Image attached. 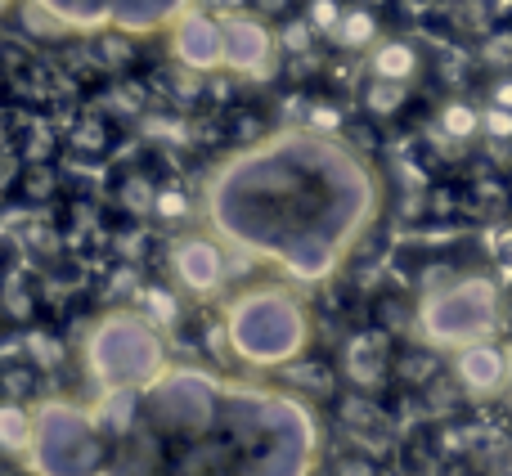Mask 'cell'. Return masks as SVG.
<instances>
[{"label": "cell", "instance_id": "obj_13", "mask_svg": "<svg viewBox=\"0 0 512 476\" xmlns=\"http://www.w3.org/2000/svg\"><path fill=\"white\" fill-rule=\"evenodd\" d=\"M450 378L468 400H508V346L499 337L450 355Z\"/></svg>", "mask_w": 512, "mask_h": 476}, {"label": "cell", "instance_id": "obj_19", "mask_svg": "<svg viewBox=\"0 0 512 476\" xmlns=\"http://www.w3.org/2000/svg\"><path fill=\"white\" fill-rule=\"evenodd\" d=\"M5 306H9V319H14V328L36 324V306H41V292H36V274L18 270V265H14V270H9Z\"/></svg>", "mask_w": 512, "mask_h": 476}, {"label": "cell", "instance_id": "obj_5", "mask_svg": "<svg viewBox=\"0 0 512 476\" xmlns=\"http://www.w3.org/2000/svg\"><path fill=\"white\" fill-rule=\"evenodd\" d=\"M81 369L99 396L144 391L171 369V351L144 310H108L81 342Z\"/></svg>", "mask_w": 512, "mask_h": 476}, {"label": "cell", "instance_id": "obj_14", "mask_svg": "<svg viewBox=\"0 0 512 476\" xmlns=\"http://www.w3.org/2000/svg\"><path fill=\"white\" fill-rule=\"evenodd\" d=\"M162 180L144 167H126L113 185V207L126 221H153V203H158Z\"/></svg>", "mask_w": 512, "mask_h": 476}, {"label": "cell", "instance_id": "obj_4", "mask_svg": "<svg viewBox=\"0 0 512 476\" xmlns=\"http://www.w3.org/2000/svg\"><path fill=\"white\" fill-rule=\"evenodd\" d=\"M504 283L508 279L499 274V265L486 261L418 292L414 337L432 342L445 355L490 342V337H504Z\"/></svg>", "mask_w": 512, "mask_h": 476}, {"label": "cell", "instance_id": "obj_17", "mask_svg": "<svg viewBox=\"0 0 512 476\" xmlns=\"http://www.w3.org/2000/svg\"><path fill=\"white\" fill-rule=\"evenodd\" d=\"M472 63L481 72H490V77H508L512 72V9L472 45Z\"/></svg>", "mask_w": 512, "mask_h": 476}, {"label": "cell", "instance_id": "obj_6", "mask_svg": "<svg viewBox=\"0 0 512 476\" xmlns=\"http://www.w3.org/2000/svg\"><path fill=\"white\" fill-rule=\"evenodd\" d=\"M117 463V436L95 405L72 396H45L36 405V441L27 468L36 476H108Z\"/></svg>", "mask_w": 512, "mask_h": 476}, {"label": "cell", "instance_id": "obj_2", "mask_svg": "<svg viewBox=\"0 0 512 476\" xmlns=\"http://www.w3.org/2000/svg\"><path fill=\"white\" fill-rule=\"evenodd\" d=\"M319 414L288 387L171 364L135 396L108 476H315Z\"/></svg>", "mask_w": 512, "mask_h": 476}, {"label": "cell", "instance_id": "obj_23", "mask_svg": "<svg viewBox=\"0 0 512 476\" xmlns=\"http://www.w3.org/2000/svg\"><path fill=\"white\" fill-rule=\"evenodd\" d=\"M504 337H512V274L504 283Z\"/></svg>", "mask_w": 512, "mask_h": 476}, {"label": "cell", "instance_id": "obj_12", "mask_svg": "<svg viewBox=\"0 0 512 476\" xmlns=\"http://www.w3.org/2000/svg\"><path fill=\"white\" fill-rule=\"evenodd\" d=\"M171 32V59L180 68H194V72H225V18L221 9H207L194 5L167 27Z\"/></svg>", "mask_w": 512, "mask_h": 476}, {"label": "cell", "instance_id": "obj_11", "mask_svg": "<svg viewBox=\"0 0 512 476\" xmlns=\"http://www.w3.org/2000/svg\"><path fill=\"white\" fill-rule=\"evenodd\" d=\"M364 77L369 81H387V86H405V90H418L423 77H432L436 59H432V45L423 41L418 32H387L369 54H364Z\"/></svg>", "mask_w": 512, "mask_h": 476}, {"label": "cell", "instance_id": "obj_18", "mask_svg": "<svg viewBox=\"0 0 512 476\" xmlns=\"http://www.w3.org/2000/svg\"><path fill=\"white\" fill-rule=\"evenodd\" d=\"M14 144L18 153H23V162H54V149H63L59 131H54L50 117H23V122H14Z\"/></svg>", "mask_w": 512, "mask_h": 476}, {"label": "cell", "instance_id": "obj_16", "mask_svg": "<svg viewBox=\"0 0 512 476\" xmlns=\"http://www.w3.org/2000/svg\"><path fill=\"white\" fill-rule=\"evenodd\" d=\"M108 144H113V126H108V117H95V113H86L81 122H72V131L63 135V149L81 162H104Z\"/></svg>", "mask_w": 512, "mask_h": 476}, {"label": "cell", "instance_id": "obj_7", "mask_svg": "<svg viewBox=\"0 0 512 476\" xmlns=\"http://www.w3.org/2000/svg\"><path fill=\"white\" fill-rule=\"evenodd\" d=\"M234 261L239 252L212 230H185L167 238V274L189 301L225 297L234 283Z\"/></svg>", "mask_w": 512, "mask_h": 476}, {"label": "cell", "instance_id": "obj_15", "mask_svg": "<svg viewBox=\"0 0 512 476\" xmlns=\"http://www.w3.org/2000/svg\"><path fill=\"white\" fill-rule=\"evenodd\" d=\"M0 436H5V454L14 463H27L36 441V405H23V400H5L0 409Z\"/></svg>", "mask_w": 512, "mask_h": 476}, {"label": "cell", "instance_id": "obj_9", "mask_svg": "<svg viewBox=\"0 0 512 476\" xmlns=\"http://www.w3.org/2000/svg\"><path fill=\"white\" fill-rule=\"evenodd\" d=\"M221 18H225V72L239 81L274 77V68L283 63L274 23L256 18L252 9H230V14H221Z\"/></svg>", "mask_w": 512, "mask_h": 476}, {"label": "cell", "instance_id": "obj_22", "mask_svg": "<svg viewBox=\"0 0 512 476\" xmlns=\"http://www.w3.org/2000/svg\"><path fill=\"white\" fill-rule=\"evenodd\" d=\"M18 194H23L32 207H45L50 198H59V171H54V162H27L23 189H18Z\"/></svg>", "mask_w": 512, "mask_h": 476}, {"label": "cell", "instance_id": "obj_21", "mask_svg": "<svg viewBox=\"0 0 512 476\" xmlns=\"http://www.w3.org/2000/svg\"><path fill=\"white\" fill-rule=\"evenodd\" d=\"M194 212H203V203H194V198H189V189L180 185V180H162L158 203H153V221L167 225V230H176V225H185Z\"/></svg>", "mask_w": 512, "mask_h": 476}, {"label": "cell", "instance_id": "obj_10", "mask_svg": "<svg viewBox=\"0 0 512 476\" xmlns=\"http://www.w3.org/2000/svg\"><path fill=\"white\" fill-rule=\"evenodd\" d=\"M396 346L400 337H391L387 328L364 324L351 328L337 346V373H342V387L351 391H373L382 396V387H391V364H396Z\"/></svg>", "mask_w": 512, "mask_h": 476}, {"label": "cell", "instance_id": "obj_1", "mask_svg": "<svg viewBox=\"0 0 512 476\" xmlns=\"http://www.w3.org/2000/svg\"><path fill=\"white\" fill-rule=\"evenodd\" d=\"M203 225L292 283H328L378 225L387 189L346 135L283 126L230 149L203 180Z\"/></svg>", "mask_w": 512, "mask_h": 476}, {"label": "cell", "instance_id": "obj_25", "mask_svg": "<svg viewBox=\"0 0 512 476\" xmlns=\"http://www.w3.org/2000/svg\"><path fill=\"white\" fill-rule=\"evenodd\" d=\"M409 9H427V5H436V0H405Z\"/></svg>", "mask_w": 512, "mask_h": 476}, {"label": "cell", "instance_id": "obj_3", "mask_svg": "<svg viewBox=\"0 0 512 476\" xmlns=\"http://www.w3.org/2000/svg\"><path fill=\"white\" fill-rule=\"evenodd\" d=\"M230 360L252 373H283L310 355L315 319L292 283H248L234 288L221 306Z\"/></svg>", "mask_w": 512, "mask_h": 476}, {"label": "cell", "instance_id": "obj_26", "mask_svg": "<svg viewBox=\"0 0 512 476\" xmlns=\"http://www.w3.org/2000/svg\"><path fill=\"white\" fill-rule=\"evenodd\" d=\"M14 476H36V472H32V468H27V472H14Z\"/></svg>", "mask_w": 512, "mask_h": 476}, {"label": "cell", "instance_id": "obj_20", "mask_svg": "<svg viewBox=\"0 0 512 476\" xmlns=\"http://www.w3.org/2000/svg\"><path fill=\"white\" fill-rule=\"evenodd\" d=\"M319 476H387V468H382V459L373 450L346 441L324 459V472Z\"/></svg>", "mask_w": 512, "mask_h": 476}, {"label": "cell", "instance_id": "obj_8", "mask_svg": "<svg viewBox=\"0 0 512 476\" xmlns=\"http://www.w3.org/2000/svg\"><path fill=\"white\" fill-rule=\"evenodd\" d=\"M54 14H63L77 32H99V27H126V32H162L185 9L203 0H45Z\"/></svg>", "mask_w": 512, "mask_h": 476}, {"label": "cell", "instance_id": "obj_24", "mask_svg": "<svg viewBox=\"0 0 512 476\" xmlns=\"http://www.w3.org/2000/svg\"><path fill=\"white\" fill-rule=\"evenodd\" d=\"M508 400H512V337H508Z\"/></svg>", "mask_w": 512, "mask_h": 476}]
</instances>
